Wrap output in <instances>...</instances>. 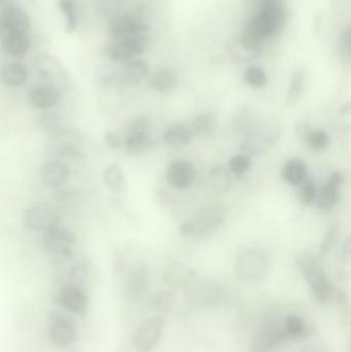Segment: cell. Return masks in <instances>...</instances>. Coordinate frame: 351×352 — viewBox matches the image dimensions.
Segmentation results:
<instances>
[{
	"instance_id": "1",
	"label": "cell",
	"mask_w": 351,
	"mask_h": 352,
	"mask_svg": "<svg viewBox=\"0 0 351 352\" xmlns=\"http://www.w3.org/2000/svg\"><path fill=\"white\" fill-rule=\"evenodd\" d=\"M286 8L282 0L264 1L261 10L245 24L243 31L264 41L278 34L286 24Z\"/></svg>"
},
{
	"instance_id": "2",
	"label": "cell",
	"mask_w": 351,
	"mask_h": 352,
	"mask_svg": "<svg viewBox=\"0 0 351 352\" xmlns=\"http://www.w3.org/2000/svg\"><path fill=\"white\" fill-rule=\"evenodd\" d=\"M226 214V206L222 203L206 205L181 223L179 233L187 237H198L210 233L224 221Z\"/></svg>"
},
{
	"instance_id": "3",
	"label": "cell",
	"mask_w": 351,
	"mask_h": 352,
	"mask_svg": "<svg viewBox=\"0 0 351 352\" xmlns=\"http://www.w3.org/2000/svg\"><path fill=\"white\" fill-rule=\"evenodd\" d=\"M297 265L308 283L313 297L319 303H329L334 296V289L319 261L309 254L299 256Z\"/></svg>"
},
{
	"instance_id": "4",
	"label": "cell",
	"mask_w": 351,
	"mask_h": 352,
	"mask_svg": "<svg viewBox=\"0 0 351 352\" xmlns=\"http://www.w3.org/2000/svg\"><path fill=\"white\" fill-rule=\"evenodd\" d=\"M111 39L133 38L148 45L150 39V27L140 12H124L117 14L109 25Z\"/></svg>"
},
{
	"instance_id": "5",
	"label": "cell",
	"mask_w": 351,
	"mask_h": 352,
	"mask_svg": "<svg viewBox=\"0 0 351 352\" xmlns=\"http://www.w3.org/2000/svg\"><path fill=\"white\" fill-rule=\"evenodd\" d=\"M23 225L34 232H47L59 226L61 213L55 205L39 202L27 208L23 213Z\"/></svg>"
},
{
	"instance_id": "6",
	"label": "cell",
	"mask_w": 351,
	"mask_h": 352,
	"mask_svg": "<svg viewBox=\"0 0 351 352\" xmlns=\"http://www.w3.org/2000/svg\"><path fill=\"white\" fill-rule=\"evenodd\" d=\"M47 335L56 347L69 349L78 342V326L76 322L66 314L53 312L49 318Z\"/></svg>"
},
{
	"instance_id": "7",
	"label": "cell",
	"mask_w": 351,
	"mask_h": 352,
	"mask_svg": "<svg viewBox=\"0 0 351 352\" xmlns=\"http://www.w3.org/2000/svg\"><path fill=\"white\" fill-rule=\"evenodd\" d=\"M43 245L45 252L54 258L67 260L73 254L76 236L70 230L57 226L43 233Z\"/></svg>"
},
{
	"instance_id": "8",
	"label": "cell",
	"mask_w": 351,
	"mask_h": 352,
	"mask_svg": "<svg viewBox=\"0 0 351 352\" xmlns=\"http://www.w3.org/2000/svg\"><path fill=\"white\" fill-rule=\"evenodd\" d=\"M150 122L146 118H138L130 125L124 146L131 155L144 154L156 146L150 134Z\"/></svg>"
},
{
	"instance_id": "9",
	"label": "cell",
	"mask_w": 351,
	"mask_h": 352,
	"mask_svg": "<svg viewBox=\"0 0 351 352\" xmlns=\"http://www.w3.org/2000/svg\"><path fill=\"white\" fill-rule=\"evenodd\" d=\"M226 50L229 55L236 61H253L261 55L263 51V41L242 31L228 41Z\"/></svg>"
},
{
	"instance_id": "10",
	"label": "cell",
	"mask_w": 351,
	"mask_h": 352,
	"mask_svg": "<svg viewBox=\"0 0 351 352\" xmlns=\"http://www.w3.org/2000/svg\"><path fill=\"white\" fill-rule=\"evenodd\" d=\"M235 271L237 276L243 280H260L267 274V261L260 252L245 250L237 256Z\"/></svg>"
},
{
	"instance_id": "11",
	"label": "cell",
	"mask_w": 351,
	"mask_h": 352,
	"mask_svg": "<svg viewBox=\"0 0 351 352\" xmlns=\"http://www.w3.org/2000/svg\"><path fill=\"white\" fill-rule=\"evenodd\" d=\"M58 305L80 318H84L89 311V298L80 285L70 283L64 285L56 295Z\"/></svg>"
},
{
	"instance_id": "12",
	"label": "cell",
	"mask_w": 351,
	"mask_h": 352,
	"mask_svg": "<svg viewBox=\"0 0 351 352\" xmlns=\"http://www.w3.org/2000/svg\"><path fill=\"white\" fill-rule=\"evenodd\" d=\"M146 45V43L137 39H111V43L105 47V55L115 63L126 64L144 54Z\"/></svg>"
},
{
	"instance_id": "13",
	"label": "cell",
	"mask_w": 351,
	"mask_h": 352,
	"mask_svg": "<svg viewBox=\"0 0 351 352\" xmlns=\"http://www.w3.org/2000/svg\"><path fill=\"white\" fill-rule=\"evenodd\" d=\"M164 330V322L158 316L144 320L134 334L133 344L138 352H150L155 349Z\"/></svg>"
},
{
	"instance_id": "14",
	"label": "cell",
	"mask_w": 351,
	"mask_h": 352,
	"mask_svg": "<svg viewBox=\"0 0 351 352\" xmlns=\"http://www.w3.org/2000/svg\"><path fill=\"white\" fill-rule=\"evenodd\" d=\"M45 151L47 154L68 160L78 161L82 159V150L78 146V142L74 140V135L64 131L63 128L57 133L49 135V140L45 144Z\"/></svg>"
},
{
	"instance_id": "15",
	"label": "cell",
	"mask_w": 351,
	"mask_h": 352,
	"mask_svg": "<svg viewBox=\"0 0 351 352\" xmlns=\"http://www.w3.org/2000/svg\"><path fill=\"white\" fill-rule=\"evenodd\" d=\"M286 341L282 324L275 322L264 324L253 335L251 342V352H272Z\"/></svg>"
},
{
	"instance_id": "16",
	"label": "cell",
	"mask_w": 351,
	"mask_h": 352,
	"mask_svg": "<svg viewBox=\"0 0 351 352\" xmlns=\"http://www.w3.org/2000/svg\"><path fill=\"white\" fill-rule=\"evenodd\" d=\"M148 285V271L146 265L136 263L128 270L123 283V294L130 302H135L146 293Z\"/></svg>"
},
{
	"instance_id": "17",
	"label": "cell",
	"mask_w": 351,
	"mask_h": 352,
	"mask_svg": "<svg viewBox=\"0 0 351 352\" xmlns=\"http://www.w3.org/2000/svg\"><path fill=\"white\" fill-rule=\"evenodd\" d=\"M148 74V67L146 62L135 59L123 64L119 72L109 76L107 82L126 87L137 86L146 80Z\"/></svg>"
},
{
	"instance_id": "18",
	"label": "cell",
	"mask_w": 351,
	"mask_h": 352,
	"mask_svg": "<svg viewBox=\"0 0 351 352\" xmlns=\"http://www.w3.org/2000/svg\"><path fill=\"white\" fill-rule=\"evenodd\" d=\"M162 279L163 283L171 289L189 291L197 281V276L190 267L181 263H172L164 269Z\"/></svg>"
},
{
	"instance_id": "19",
	"label": "cell",
	"mask_w": 351,
	"mask_h": 352,
	"mask_svg": "<svg viewBox=\"0 0 351 352\" xmlns=\"http://www.w3.org/2000/svg\"><path fill=\"white\" fill-rule=\"evenodd\" d=\"M195 166L189 161L177 160L169 165L166 173V180L171 186L177 190L189 188L196 179Z\"/></svg>"
},
{
	"instance_id": "20",
	"label": "cell",
	"mask_w": 351,
	"mask_h": 352,
	"mask_svg": "<svg viewBox=\"0 0 351 352\" xmlns=\"http://www.w3.org/2000/svg\"><path fill=\"white\" fill-rule=\"evenodd\" d=\"M342 184H343V176L341 173H332L325 186L319 190L317 202H315L319 210L327 212L336 206L341 197L340 186Z\"/></svg>"
},
{
	"instance_id": "21",
	"label": "cell",
	"mask_w": 351,
	"mask_h": 352,
	"mask_svg": "<svg viewBox=\"0 0 351 352\" xmlns=\"http://www.w3.org/2000/svg\"><path fill=\"white\" fill-rule=\"evenodd\" d=\"M69 175V167L57 159L47 161L39 169L41 182L49 188H59L67 182Z\"/></svg>"
},
{
	"instance_id": "22",
	"label": "cell",
	"mask_w": 351,
	"mask_h": 352,
	"mask_svg": "<svg viewBox=\"0 0 351 352\" xmlns=\"http://www.w3.org/2000/svg\"><path fill=\"white\" fill-rule=\"evenodd\" d=\"M28 101L35 109H53L60 101L59 89L55 85H38L29 91Z\"/></svg>"
},
{
	"instance_id": "23",
	"label": "cell",
	"mask_w": 351,
	"mask_h": 352,
	"mask_svg": "<svg viewBox=\"0 0 351 352\" xmlns=\"http://www.w3.org/2000/svg\"><path fill=\"white\" fill-rule=\"evenodd\" d=\"M0 24L3 32L27 34L30 28V19L22 8L18 6H8L2 12Z\"/></svg>"
},
{
	"instance_id": "24",
	"label": "cell",
	"mask_w": 351,
	"mask_h": 352,
	"mask_svg": "<svg viewBox=\"0 0 351 352\" xmlns=\"http://www.w3.org/2000/svg\"><path fill=\"white\" fill-rule=\"evenodd\" d=\"M278 136H280V131H278V127L269 132H267V130H262L260 133L255 132V133L249 134L245 138V142L241 144V150L249 153V154H260V153L267 150L270 144L275 142Z\"/></svg>"
},
{
	"instance_id": "25",
	"label": "cell",
	"mask_w": 351,
	"mask_h": 352,
	"mask_svg": "<svg viewBox=\"0 0 351 352\" xmlns=\"http://www.w3.org/2000/svg\"><path fill=\"white\" fill-rule=\"evenodd\" d=\"M2 51L10 57L22 58L31 47V41L26 33L4 32L1 36Z\"/></svg>"
},
{
	"instance_id": "26",
	"label": "cell",
	"mask_w": 351,
	"mask_h": 352,
	"mask_svg": "<svg viewBox=\"0 0 351 352\" xmlns=\"http://www.w3.org/2000/svg\"><path fill=\"white\" fill-rule=\"evenodd\" d=\"M193 135L192 127L181 122H174L163 131L162 140L167 146L179 148L190 144Z\"/></svg>"
},
{
	"instance_id": "27",
	"label": "cell",
	"mask_w": 351,
	"mask_h": 352,
	"mask_svg": "<svg viewBox=\"0 0 351 352\" xmlns=\"http://www.w3.org/2000/svg\"><path fill=\"white\" fill-rule=\"evenodd\" d=\"M28 80V70L20 62H8L1 69V82L8 88H20Z\"/></svg>"
},
{
	"instance_id": "28",
	"label": "cell",
	"mask_w": 351,
	"mask_h": 352,
	"mask_svg": "<svg viewBox=\"0 0 351 352\" xmlns=\"http://www.w3.org/2000/svg\"><path fill=\"white\" fill-rule=\"evenodd\" d=\"M179 76L170 68H162L152 74L150 78V86L159 93H168L174 90L179 85Z\"/></svg>"
},
{
	"instance_id": "29",
	"label": "cell",
	"mask_w": 351,
	"mask_h": 352,
	"mask_svg": "<svg viewBox=\"0 0 351 352\" xmlns=\"http://www.w3.org/2000/svg\"><path fill=\"white\" fill-rule=\"evenodd\" d=\"M307 165L301 159H291L282 169V177L291 186H301L306 180Z\"/></svg>"
},
{
	"instance_id": "30",
	"label": "cell",
	"mask_w": 351,
	"mask_h": 352,
	"mask_svg": "<svg viewBox=\"0 0 351 352\" xmlns=\"http://www.w3.org/2000/svg\"><path fill=\"white\" fill-rule=\"evenodd\" d=\"M282 329L286 340H300L308 335V327L301 316L288 314L282 320Z\"/></svg>"
},
{
	"instance_id": "31",
	"label": "cell",
	"mask_w": 351,
	"mask_h": 352,
	"mask_svg": "<svg viewBox=\"0 0 351 352\" xmlns=\"http://www.w3.org/2000/svg\"><path fill=\"white\" fill-rule=\"evenodd\" d=\"M102 180L111 192H124L127 190V182L121 167L117 164H109L102 173Z\"/></svg>"
},
{
	"instance_id": "32",
	"label": "cell",
	"mask_w": 351,
	"mask_h": 352,
	"mask_svg": "<svg viewBox=\"0 0 351 352\" xmlns=\"http://www.w3.org/2000/svg\"><path fill=\"white\" fill-rule=\"evenodd\" d=\"M218 127L216 116L214 113H204L197 116L192 124L194 134L200 138H210L214 135Z\"/></svg>"
},
{
	"instance_id": "33",
	"label": "cell",
	"mask_w": 351,
	"mask_h": 352,
	"mask_svg": "<svg viewBox=\"0 0 351 352\" xmlns=\"http://www.w3.org/2000/svg\"><path fill=\"white\" fill-rule=\"evenodd\" d=\"M230 176L222 166L214 167L206 177V184L214 194H223L230 186Z\"/></svg>"
},
{
	"instance_id": "34",
	"label": "cell",
	"mask_w": 351,
	"mask_h": 352,
	"mask_svg": "<svg viewBox=\"0 0 351 352\" xmlns=\"http://www.w3.org/2000/svg\"><path fill=\"white\" fill-rule=\"evenodd\" d=\"M58 6L63 14L64 21H65V32H76L78 23H80L76 1L74 0H58Z\"/></svg>"
},
{
	"instance_id": "35",
	"label": "cell",
	"mask_w": 351,
	"mask_h": 352,
	"mask_svg": "<svg viewBox=\"0 0 351 352\" xmlns=\"http://www.w3.org/2000/svg\"><path fill=\"white\" fill-rule=\"evenodd\" d=\"M305 80H306V72H305L303 68H299L298 70H296L293 74L292 78H291L288 97H286V103L290 107L296 105L299 100H300L301 97H302Z\"/></svg>"
},
{
	"instance_id": "36",
	"label": "cell",
	"mask_w": 351,
	"mask_h": 352,
	"mask_svg": "<svg viewBox=\"0 0 351 352\" xmlns=\"http://www.w3.org/2000/svg\"><path fill=\"white\" fill-rule=\"evenodd\" d=\"M150 303L156 311L169 314L172 311L175 306L174 294L170 291L159 292L155 294L154 297L150 300Z\"/></svg>"
},
{
	"instance_id": "37",
	"label": "cell",
	"mask_w": 351,
	"mask_h": 352,
	"mask_svg": "<svg viewBox=\"0 0 351 352\" xmlns=\"http://www.w3.org/2000/svg\"><path fill=\"white\" fill-rule=\"evenodd\" d=\"M317 195H319V190L315 182L313 179H306L301 184L298 199L305 206H310L317 202Z\"/></svg>"
},
{
	"instance_id": "38",
	"label": "cell",
	"mask_w": 351,
	"mask_h": 352,
	"mask_svg": "<svg viewBox=\"0 0 351 352\" xmlns=\"http://www.w3.org/2000/svg\"><path fill=\"white\" fill-rule=\"evenodd\" d=\"M245 82L255 88H263L267 84V76L263 68L251 66L245 72Z\"/></svg>"
},
{
	"instance_id": "39",
	"label": "cell",
	"mask_w": 351,
	"mask_h": 352,
	"mask_svg": "<svg viewBox=\"0 0 351 352\" xmlns=\"http://www.w3.org/2000/svg\"><path fill=\"white\" fill-rule=\"evenodd\" d=\"M228 166L235 175H242L251 168V160L247 155H236L230 159Z\"/></svg>"
},
{
	"instance_id": "40",
	"label": "cell",
	"mask_w": 351,
	"mask_h": 352,
	"mask_svg": "<svg viewBox=\"0 0 351 352\" xmlns=\"http://www.w3.org/2000/svg\"><path fill=\"white\" fill-rule=\"evenodd\" d=\"M39 127L43 131L47 132L49 135H53L62 129L59 118L54 113H45L43 117L39 118Z\"/></svg>"
},
{
	"instance_id": "41",
	"label": "cell",
	"mask_w": 351,
	"mask_h": 352,
	"mask_svg": "<svg viewBox=\"0 0 351 352\" xmlns=\"http://www.w3.org/2000/svg\"><path fill=\"white\" fill-rule=\"evenodd\" d=\"M307 144L315 151L326 150L330 144L329 134L324 130L313 131Z\"/></svg>"
},
{
	"instance_id": "42",
	"label": "cell",
	"mask_w": 351,
	"mask_h": 352,
	"mask_svg": "<svg viewBox=\"0 0 351 352\" xmlns=\"http://www.w3.org/2000/svg\"><path fill=\"white\" fill-rule=\"evenodd\" d=\"M340 236V227L338 225L333 226L330 228L329 231L326 233L323 241L321 244V252H328L332 250L337 243Z\"/></svg>"
},
{
	"instance_id": "43",
	"label": "cell",
	"mask_w": 351,
	"mask_h": 352,
	"mask_svg": "<svg viewBox=\"0 0 351 352\" xmlns=\"http://www.w3.org/2000/svg\"><path fill=\"white\" fill-rule=\"evenodd\" d=\"M336 302L339 306L340 312L346 316H350L351 314V305L350 298L344 291H338L336 294Z\"/></svg>"
},
{
	"instance_id": "44",
	"label": "cell",
	"mask_w": 351,
	"mask_h": 352,
	"mask_svg": "<svg viewBox=\"0 0 351 352\" xmlns=\"http://www.w3.org/2000/svg\"><path fill=\"white\" fill-rule=\"evenodd\" d=\"M313 132L310 126H309L308 124L304 123V122H300V123L296 126L297 138H298L300 142H304V144H307Z\"/></svg>"
},
{
	"instance_id": "45",
	"label": "cell",
	"mask_w": 351,
	"mask_h": 352,
	"mask_svg": "<svg viewBox=\"0 0 351 352\" xmlns=\"http://www.w3.org/2000/svg\"><path fill=\"white\" fill-rule=\"evenodd\" d=\"M104 142L111 150H119L122 146L121 138L113 131H107L104 135Z\"/></svg>"
},
{
	"instance_id": "46",
	"label": "cell",
	"mask_w": 351,
	"mask_h": 352,
	"mask_svg": "<svg viewBox=\"0 0 351 352\" xmlns=\"http://www.w3.org/2000/svg\"><path fill=\"white\" fill-rule=\"evenodd\" d=\"M341 47L343 50H351V26L344 29L341 34Z\"/></svg>"
},
{
	"instance_id": "47",
	"label": "cell",
	"mask_w": 351,
	"mask_h": 352,
	"mask_svg": "<svg viewBox=\"0 0 351 352\" xmlns=\"http://www.w3.org/2000/svg\"><path fill=\"white\" fill-rule=\"evenodd\" d=\"M341 256L344 261L351 260V236H348L344 241L343 246H342Z\"/></svg>"
},
{
	"instance_id": "48",
	"label": "cell",
	"mask_w": 351,
	"mask_h": 352,
	"mask_svg": "<svg viewBox=\"0 0 351 352\" xmlns=\"http://www.w3.org/2000/svg\"><path fill=\"white\" fill-rule=\"evenodd\" d=\"M300 352H327L325 349H321L319 346H313V345H310V346L304 347Z\"/></svg>"
},
{
	"instance_id": "49",
	"label": "cell",
	"mask_w": 351,
	"mask_h": 352,
	"mask_svg": "<svg viewBox=\"0 0 351 352\" xmlns=\"http://www.w3.org/2000/svg\"><path fill=\"white\" fill-rule=\"evenodd\" d=\"M264 1H278V0H264Z\"/></svg>"
}]
</instances>
